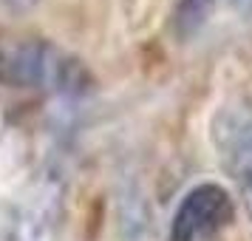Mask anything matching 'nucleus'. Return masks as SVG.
Masks as SVG:
<instances>
[{
	"label": "nucleus",
	"mask_w": 252,
	"mask_h": 241,
	"mask_svg": "<svg viewBox=\"0 0 252 241\" xmlns=\"http://www.w3.org/2000/svg\"><path fill=\"white\" fill-rule=\"evenodd\" d=\"M0 82L32 94H82L91 80L77 60L48 40H17L0 48Z\"/></svg>",
	"instance_id": "obj_1"
},
{
	"label": "nucleus",
	"mask_w": 252,
	"mask_h": 241,
	"mask_svg": "<svg viewBox=\"0 0 252 241\" xmlns=\"http://www.w3.org/2000/svg\"><path fill=\"white\" fill-rule=\"evenodd\" d=\"M232 196L216 182H201L182 196L170 221V241H213L232 221Z\"/></svg>",
	"instance_id": "obj_4"
},
{
	"label": "nucleus",
	"mask_w": 252,
	"mask_h": 241,
	"mask_svg": "<svg viewBox=\"0 0 252 241\" xmlns=\"http://www.w3.org/2000/svg\"><path fill=\"white\" fill-rule=\"evenodd\" d=\"M210 142L244 210L252 218V97L235 94L216 108L210 119Z\"/></svg>",
	"instance_id": "obj_2"
},
{
	"label": "nucleus",
	"mask_w": 252,
	"mask_h": 241,
	"mask_svg": "<svg viewBox=\"0 0 252 241\" xmlns=\"http://www.w3.org/2000/svg\"><path fill=\"white\" fill-rule=\"evenodd\" d=\"M63 210L57 179H37L0 207V241H54Z\"/></svg>",
	"instance_id": "obj_3"
},
{
	"label": "nucleus",
	"mask_w": 252,
	"mask_h": 241,
	"mask_svg": "<svg viewBox=\"0 0 252 241\" xmlns=\"http://www.w3.org/2000/svg\"><path fill=\"white\" fill-rule=\"evenodd\" d=\"M34 3L37 0H0V6H6V9H12V12H29Z\"/></svg>",
	"instance_id": "obj_6"
},
{
	"label": "nucleus",
	"mask_w": 252,
	"mask_h": 241,
	"mask_svg": "<svg viewBox=\"0 0 252 241\" xmlns=\"http://www.w3.org/2000/svg\"><path fill=\"white\" fill-rule=\"evenodd\" d=\"M221 3H244V0H182V9H179V29H182L184 34L195 32V29L213 14V9L221 6Z\"/></svg>",
	"instance_id": "obj_5"
}]
</instances>
